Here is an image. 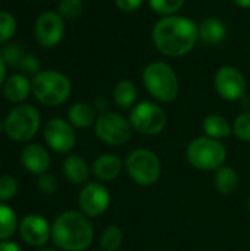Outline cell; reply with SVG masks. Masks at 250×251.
<instances>
[{
  "mask_svg": "<svg viewBox=\"0 0 250 251\" xmlns=\"http://www.w3.org/2000/svg\"><path fill=\"white\" fill-rule=\"evenodd\" d=\"M152 38L164 56L181 57L194 49L199 40V28L192 18L184 15L162 16L153 25Z\"/></svg>",
  "mask_w": 250,
  "mask_h": 251,
  "instance_id": "1",
  "label": "cell"
},
{
  "mask_svg": "<svg viewBox=\"0 0 250 251\" xmlns=\"http://www.w3.org/2000/svg\"><path fill=\"white\" fill-rule=\"evenodd\" d=\"M94 238L90 218L83 212L66 210L60 213L52 225V241L63 251L87 250Z\"/></svg>",
  "mask_w": 250,
  "mask_h": 251,
  "instance_id": "2",
  "label": "cell"
},
{
  "mask_svg": "<svg viewBox=\"0 0 250 251\" xmlns=\"http://www.w3.org/2000/svg\"><path fill=\"white\" fill-rule=\"evenodd\" d=\"M147 93L161 103H171L180 94V82L172 66L162 60L150 62L141 72Z\"/></svg>",
  "mask_w": 250,
  "mask_h": 251,
  "instance_id": "3",
  "label": "cell"
},
{
  "mask_svg": "<svg viewBox=\"0 0 250 251\" xmlns=\"http://www.w3.org/2000/svg\"><path fill=\"white\" fill-rule=\"evenodd\" d=\"M32 94L34 97L44 106L55 107L63 104L71 93H72V84L69 78L53 69H46L37 74L31 79Z\"/></svg>",
  "mask_w": 250,
  "mask_h": 251,
  "instance_id": "4",
  "label": "cell"
},
{
  "mask_svg": "<svg viewBox=\"0 0 250 251\" xmlns=\"http://www.w3.org/2000/svg\"><path fill=\"white\" fill-rule=\"evenodd\" d=\"M228 151L225 146L215 138L208 135L197 137L189 143L186 149L187 162L199 171L203 172H215L221 166L225 165Z\"/></svg>",
  "mask_w": 250,
  "mask_h": 251,
  "instance_id": "5",
  "label": "cell"
},
{
  "mask_svg": "<svg viewBox=\"0 0 250 251\" xmlns=\"http://www.w3.org/2000/svg\"><path fill=\"white\" fill-rule=\"evenodd\" d=\"M124 169L128 176L140 187L155 185L162 174L159 156L149 149H136L124 160Z\"/></svg>",
  "mask_w": 250,
  "mask_h": 251,
  "instance_id": "6",
  "label": "cell"
},
{
  "mask_svg": "<svg viewBox=\"0 0 250 251\" xmlns=\"http://www.w3.org/2000/svg\"><path fill=\"white\" fill-rule=\"evenodd\" d=\"M40 125L41 118L34 106L18 104L4 119V132L15 143H27L35 137Z\"/></svg>",
  "mask_w": 250,
  "mask_h": 251,
  "instance_id": "7",
  "label": "cell"
},
{
  "mask_svg": "<svg viewBox=\"0 0 250 251\" xmlns=\"http://www.w3.org/2000/svg\"><path fill=\"white\" fill-rule=\"evenodd\" d=\"M128 121L134 131L146 137H155L164 132L167 128V113L165 110L153 101L137 103L128 116Z\"/></svg>",
  "mask_w": 250,
  "mask_h": 251,
  "instance_id": "8",
  "label": "cell"
},
{
  "mask_svg": "<svg viewBox=\"0 0 250 251\" xmlns=\"http://www.w3.org/2000/svg\"><path fill=\"white\" fill-rule=\"evenodd\" d=\"M94 132L97 138L108 146H124L133 135V126L122 115L108 110L97 116Z\"/></svg>",
  "mask_w": 250,
  "mask_h": 251,
  "instance_id": "9",
  "label": "cell"
},
{
  "mask_svg": "<svg viewBox=\"0 0 250 251\" xmlns=\"http://www.w3.org/2000/svg\"><path fill=\"white\" fill-rule=\"evenodd\" d=\"M65 35V18L55 10H46L38 15L34 24V37L35 41L44 47H56Z\"/></svg>",
  "mask_w": 250,
  "mask_h": 251,
  "instance_id": "10",
  "label": "cell"
},
{
  "mask_svg": "<svg viewBox=\"0 0 250 251\" xmlns=\"http://www.w3.org/2000/svg\"><path fill=\"white\" fill-rule=\"evenodd\" d=\"M214 87L218 96L227 101H236L246 94V78L237 66L224 65L214 76Z\"/></svg>",
  "mask_w": 250,
  "mask_h": 251,
  "instance_id": "11",
  "label": "cell"
},
{
  "mask_svg": "<svg viewBox=\"0 0 250 251\" xmlns=\"http://www.w3.org/2000/svg\"><path fill=\"white\" fill-rule=\"evenodd\" d=\"M46 144L56 153H69L77 144L75 128L62 118H53L43 128Z\"/></svg>",
  "mask_w": 250,
  "mask_h": 251,
  "instance_id": "12",
  "label": "cell"
},
{
  "mask_svg": "<svg viewBox=\"0 0 250 251\" xmlns=\"http://www.w3.org/2000/svg\"><path fill=\"white\" fill-rule=\"evenodd\" d=\"M111 204L109 190L102 182H87L78 196L80 212L88 218L102 216Z\"/></svg>",
  "mask_w": 250,
  "mask_h": 251,
  "instance_id": "13",
  "label": "cell"
},
{
  "mask_svg": "<svg viewBox=\"0 0 250 251\" xmlns=\"http://www.w3.org/2000/svg\"><path fill=\"white\" fill-rule=\"evenodd\" d=\"M19 235L31 247L41 249L52 240V225L38 213L27 215L19 222Z\"/></svg>",
  "mask_w": 250,
  "mask_h": 251,
  "instance_id": "14",
  "label": "cell"
},
{
  "mask_svg": "<svg viewBox=\"0 0 250 251\" xmlns=\"http://www.w3.org/2000/svg\"><path fill=\"white\" fill-rule=\"evenodd\" d=\"M21 163L22 166L34 175L47 174L50 168V154L49 151L37 143L27 144L21 151Z\"/></svg>",
  "mask_w": 250,
  "mask_h": 251,
  "instance_id": "15",
  "label": "cell"
},
{
  "mask_svg": "<svg viewBox=\"0 0 250 251\" xmlns=\"http://www.w3.org/2000/svg\"><path fill=\"white\" fill-rule=\"evenodd\" d=\"M124 169V162L112 153H103L96 157L91 166L93 175L102 182H111L119 176Z\"/></svg>",
  "mask_w": 250,
  "mask_h": 251,
  "instance_id": "16",
  "label": "cell"
},
{
  "mask_svg": "<svg viewBox=\"0 0 250 251\" xmlns=\"http://www.w3.org/2000/svg\"><path fill=\"white\" fill-rule=\"evenodd\" d=\"M199 40L206 46H218L227 37V25L217 16L205 18L199 25Z\"/></svg>",
  "mask_w": 250,
  "mask_h": 251,
  "instance_id": "17",
  "label": "cell"
},
{
  "mask_svg": "<svg viewBox=\"0 0 250 251\" xmlns=\"http://www.w3.org/2000/svg\"><path fill=\"white\" fill-rule=\"evenodd\" d=\"M29 93H32L31 81L24 74H15L9 76L3 84V96L10 103H22Z\"/></svg>",
  "mask_w": 250,
  "mask_h": 251,
  "instance_id": "18",
  "label": "cell"
},
{
  "mask_svg": "<svg viewBox=\"0 0 250 251\" xmlns=\"http://www.w3.org/2000/svg\"><path fill=\"white\" fill-rule=\"evenodd\" d=\"M63 175L74 185L87 184L90 176L88 163L78 154H69L63 160Z\"/></svg>",
  "mask_w": 250,
  "mask_h": 251,
  "instance_id": "19",
  "label": "cell"
},
{
  "mask_svg": "<svg viewBox=\"0 0 250 251\" xmlns=\"http://www.w3.org/2000/svg\"><path fill=\"white\" fill-rule=\"evenodd\" d=\"M68 121L74 128L85 129L96 124V109L87 103H75L68 110Z\"/></svg>",
  "mask_w": 250,
  "mask_h": 251,
  "instance_id": "20",
  "label": "cell"
},
{
  "mask_svg": "<svg viewBox=\"0 0 250 251\" xmlns=\"http://www.w3.org/2000/svg\"><path fill=\"white\" fill-rule=\"evenodd\" d=\"M137 87L130 79H121L115 84L112 97L119 109H133L137 104Z\"/></svg>",
  "mask_w": 250,
  "mask_h": 251,
  "instance_id": "21",
  "label": "cell"
},
{
  "mask_svg": "<svg viewBox=\"0 0 250 251\" xmlns=\"http://www.w3.org/2000/svg\"><path fill=\"white\" fill-rule=\"evenodd\" d=\"M203 131L208 137L221 141L224 138H228L233 134V125L228 122L227 118L212 113L203 119Z\"/></svg>",
  "mask_w": 250,
  "mask_h": 251,
  "instance_id": "22",
  "label": "cell"
},
{
  "mask_svg": "<svg viewBox=\"0 0 250 251\" xmlns=\"http://www.w3.org/2000/svg\"><path fill=\"white\" fill-rule=\"evenodd\" d=\"M214 184L220 194L231 196L239 188V175L234 171V168L224 165L218 171H215Z\"/></svg>",
  "mask_w": 250,
  "mask_h": 251,
  "instance_id": "23",
  "label": "cell"
},
{
  "mask_svg": "<svg viewBox=\"0 0 250 251\" xmlns=\"http://www.w3.org/2000/svg\"><path fill=\"white\" fill-rule=\"evenodd\" d=\"M18 228L19 225L15 210L7 204L0 203V241H6L13 237Z\"/></svg>",
  "mask_w": 250,
  "mask_h": 251,
  "instance_id": "24",
  "label": "cell"
},
{
  "mask_svg": "<svg viewBox=\"0 0 250 251\" xmlns=\"http://www.w3.org/2000/svg\"><path fill=\"white\" fill-rule=\"evenodd\" d=\"M124 243V231L119 225H109L100 235V249L103 251H118Z\"/></svg>",
  "mask_w": 250,
  "mask_h": 251,
  "instance_id": "25",
  "label": "cell"
},
{
  "mask_svg": "<svg viewBox=\"0 0 250 251\" xmlns=\"http://www.w3.org/2000/svg\"><path fill=\"white\" fill-rule=\"evenodd\" d=\"M150 9L161 16L177 15L184 6L186 0H147Z\"/></svg>",
  "mask_w": 250,
  "mask_h": 251,
  "instance_id": "26",
  "label": "cell"
},
{
  "mask_svg": "<svg viewBox=\"0 0 250 251\" xmlns=\"http://www.w3.org/2000/svg\"><path fill=\"white\" fill-rule=\"evenodd\" d=\"M16 32V19L12 13L0 10V44H6Z\"/></svg>",
  "mask_w": 250,
  "mask_h": 251,
  "instance_id": "27",
  "label": "cell"
},
{
  "mask_svg": "<svg viewBox=\"0 0 250 251\" xmlns=\"http://www.w3.org/2000/svg\"><path fill=\"white\" fill-rule=\"evenodd\" d=\"M0 56L3 57V60L6 62V65H12L16 66L22 62V59L25 57V50L21 44L16 43H7L6 46L1 47L0 50Z\"/></svg>",
  "mask_w": 250,
  "mask_h": 251,
  "instance_id": "28",
  "label": "cell"
},
{
  "mask_svg": "<svg viewBox=\"0 0 250 251\" xmlns=\"http://www.w3.org/2000/svg\"><path fill=\"white\" fill-rule=\"evenodd\" d=\"M233 134L245 143H250V110L240 113L233 122Z\"/></svg>",
  "mask_w": 250,
  "mask_h": 251,
  "instance_id": "29",
  "label": "cell"
},
{
  "mask_svg": "<svg viewBox=\"0 0 250 251\" xmlns=\"http://www.w3.org/2000/svg\"><path fill=\"white\" fill-rule=\"evenodd\" d=\"M19 190V182L13 175L0 176V203L9 201L16 196Z\"/></svg>",
  "mask_w": 250,
  "mask_h": 251,
  "instance_id": "30",
  "label": "cell"
},
{
  "mask_svg": "<svg viewBox=\"0 0 250 251\" xmlns=\"http://www.w3.org/2000/svg\"><path fill=\"white\" fill-rule=\"evenodd\" d=\"M84 9L83 0H60L57 4V12L68 19H74L81 15Z\"/></svg>",
  "mask_w": 250,
  "mask_h": 251,
  "instance_id": "31",
  "label": "cell"
},
{
  "mask_svg": "<svg viewBox=\"0 0 250 251\" xmlns=\"http://www.w3.org/2000/svg\"><path fill=\"white\" fill-rule=\"evenodd\" d=\"M37 188L40 193H43L44 196H53L57 191V179L50 175V174H43L38 175L37 179Z\"/></svg>",
  "mask_w": 250,
  "mask_h": 251,
  "instance_id": "32",
  "label": "cell"
},
{
  "mask_svg": "<svg viewBox=\"0 0 250 251\" xmlns=\"http://www.w3.org/2000/svg\"><path fill=\"white\" fill-rule=\"evenodd\" d=\"M19 68H21V71H22V74L24 75H27V76H35L37 74H40L43 69H41V63H40V60L35 57V56H32V54H25V57L22 59V62L19 63Z\"/></svg>",
  "mask_w": 250,
  "mask_h": 251,
  "instance_id": "33",
  "label": "cell"
},
{
  "mask_svg": "<svg viewBox=\"0 0 250 251\" xmlns=\"http://www.w3.org/2000/svg\"><path fill=\"white\" fill-rule=\"evenodd\" d=\"M144 0H115V6L118 10L124 12V13H133L137 12Z\"/></svg>",
  "mask_w": 250,
  "mask_h": 251,
  "instance_id": "34",
  "label": "cell"
},
{
  "mask_svg": "<svg viewBox=\"0 0 250 251\" xmlns=\"http://www.w3.org/2000/svg\"><path fill=\"white\" fill-rule=\"evenodd\" d=\"M93 107L96 109V112L105 113V112H108V100L105 97H96L94 103H93Z\"/></svg>",
  "mask_w": 250,
  "mask_h": 251,
  "instance_id": "35",
  "label": "cell"
},
{
  "mask_svg": "<svg viewBox=\"0 0 250 251\" xmlns=\"http://www.w3.org/2000/svg\"><path fill=\"white\" fill-rule=\"evenodd\" d=\"M0 251H22L15 241H0Z\"/></svg>",
  "mask_w": 250,
  "mask_h": 251,
  "instance_id": "36",
  "label": "cell"
},
{
  "mask_svg": "<svg viewBox=\"0 0 250 251\" xmlns=\"http://www.w3.org/2000/svg\"><path fill=\"white\" fill-rule=\"evenodd\" d=\"M6 81V62L0 56V85H3Z\"/></svg>",
  "mask_w": 250,
  "mask_h": 251,
  "instance_id": "37",
  "label": "cell"
},
{
  "mask_svg": "<svg viewBox=\"0 0 250 251\" xmlns=\"http://www.w3.org/2000/svg\"><path fill=\"white\" fill-rule=\"evenodd\" d=\"M236 6L242 9H250V0H233Z\"/></svg>",
  "mask_w": 250,
  "mask_h": 251,
  "instance_id": "38",
  "label": "cell"
},
{
  "mask_svg": "<svg viewBox=\"0 0 250 251\" xmlns=\"http://www.w3.org/2000/svg\"><path fill=\"white\" fill-rule=\"evenodd\" d=\"M37 251H56V249H53V247H41Z\"/></svg>",
  "mask_w": 250,
  "mask_h": 251,
  "instance_id": "39",
  "label": "cell"
},
{
  "mask_svg": "<svg viewBox=\"0 0 250 251\" xmlns=\"http://www.w3.org/2000/svg\"><path fill=\"white\" fill-rule=\"evenodd\" d=\"M3 131H4V122H3V121L0 119V134H1Z\"/></svg>",
  "mask_w": 250,
  "mask_h": 251,
  "instance_id": "40",
  "label": "cell"
},
{
  "mask_svg": "<svg viewBox=\"0 0 250 251\" xmlns=\"http://www.w3.org/2000/svg\"><path fill=\"white\" fill-rule=\"evenodd\" d=\"M248 210H249V215H250V199H249V203H248Z\"/></svg>",
  "mask_w": 250,
  "mask_h": 251,
  "instance_id": "41",
  "label": "cell"
},
{
  "mask_svg": "<svg viewBox=\"0 0 250 251\" xmlns=\"http://www.w3.org/2000/svg\"><path fill=\"white\" fill-rule=\"evenodd\" d=\"M100 251H103V250H100Z\"/></svg>",
  "mask_w": 250,
  "mask_h": 251,
  "instance_id": "42",
  "label": "cell"
}]
</instances>
